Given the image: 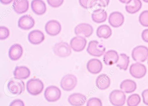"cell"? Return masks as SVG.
Instances as JSON below:
<instances>
[{
  "instance_id": "7",
  "label": "cell",
  "mask_w": 148,
  "mask_h": 106,
  "mask_svg": "<svg viewBox=\"0 0 148 106\" xmlns=\"http://www.w3.org/2000/svg\"><path fill=\"white\" fill-rule=\"evenodd\" d=\"M77 79L75 75L67 74L64 76L60 82L61 88L65 91H71L77 86Z\"/></svg>"
},
{
  "instance_id": "1",
  "label": "cell",
  "mask_w": 148,
  "mask_h": 106,
  "mask_svg": "<svg viewBox=\"0 0 148 106\" xmlns=\"http://www.w3.org/2000/svg\"><path fill=\"white\" fill-rule=\"evenodd\" d=\"M27 90L30 95L37 96L42 93L44 88L43 82L39 78H32L27 83Z\"/></svg>"
},
{
  "instance_id": "18",
  "label": "cell",
  "mask_w": 148,
  "mask_h": 106,
  "mask_svg": "<svg viewBox=\"0 0 148 106\" xmlns=\"http://www.w3.org/2000/svg\"><path fill=\"white\" fill-rule=\"evenodd\" d=\"M23 54V48L19 44H15L10 47L8 52L9 57L11 60L17 61L19 59Z\"/></svg>"
},
{
  "instance_id": "20",
  "label": "cell",
  "mask_w": 148,
  "mask_h": 106,
  "mask_svg": "<svg viewBox=\"0 0 148 106\" xmlns=\"http://www.w3.org/2000/svg\"><path fill=\"white\" fill-rule=\"evenodd\" d=\"M14 10L17 14H21L28 11L29 3L28 0H14L13 3Z\"/></svg>"
},
{
  "instance_id": "2",
  "label": "cell",
  "mask_w": 148,
  "mask_h": 106,
  "mask_svg": "<svg viewBox=\"0 0 148 106\" xmlns=\"http://www.w3.org/2000/svg\"><path fill=\"white\" fill-rule=\"evenodd\" d=\"M71 46L68 43L61 41L54 45L53 51L55 55L58 57H66L71 54Z\"/></svg>"
},
{
  "instance_id": "22",
  "label": "cell",
  "mask_w": 148,
  "mask_h": 106,
  "mask_svg": "<svg viewBox=\"0 0 148 106\" xmlns=\"http://www.w3.org/2000/svg\"><path fill=\"white\" fill-rule=\"evenodd\" d=\"M14 78L16 79L22 80L26 79L30 77L31 71L25 66H18L14 71Z\"/></svg>"
},
{
  "instance_id": "16",
  "label": "cell",
  "mask_w": 148,
  "mask_h": 106,
  "mask_svg": "<svg viewBox=\"0 0 148 106\" xmlns=\"http://www.w3.org/2000/svg\"><path fill=\"white\" fill-rule=\"evenodd\" d=\"M86 67L88 71L92 74H98L102 70L103 64L97 59H92L87 62Z\"/></svg>"
},
{
  "instance_id": "26",
  "label": "cell",
  "mask_w": 148,
  "mask_h": 106,
  "mask_svg": "<svg viewBox=\"0 0 148 106\" xmlns=\"http://www.w3.org/2000/svg\"><path fill=\"white\" fill-rule=\"evenodd\" d=\"M112 34L111 28L107 25H102L98 27L97 30V35L99 38L108 39Z\"/></svg>"
},
{
  "instance_id": "31",
  "label": "cell",
  "mask_w": 148,
  "mask_h": 106,
  "mask_svg": "<svg viewBox=\"0 0 148 106\" xmlns=\"http://www.w3.org/2000/svg\"><path fill=\"white\" fill-rule=\"evenodd\" d=\"M139 22L143 26L148 27V10H145L140 14L139 16Z\"/></svg>"
},
{
  "instance_id": "41",
  "label": "cell",
  "mask_w": 148,
  "mask_h": 106,
  "mask_svg": "<svg viewBox=\"0 0 148 106\" xmlns=\"http://www.w3.org/2000/svg\"><path fill=\"white\" fill-rule=\"evenodd\" d=\"M144 2L148 3V0H143Z\"/></svg>"
},
{
  "instance_id": "23",
  "label": "cell",
  "mask_w": 148,
  "mask_h": 106,
  "mask_svg": "<svg viewBox=\"0 0 148 106\" xmlns=\"http://www.w3.org/2000/svg\"><path fill=\"white\" fill-rule=\"evenodd\" d=\"M96 86L99 89L104 90L110 85V79L106 74H100L96 79Z\"/></svg>"
},
{
  "instance_id": "10",
  "label": "cell",
  "mask_w": 148,
  "mask_h": 106,
  "mask_svg": "<svg viewBox=\"0 0 148 106\" xmlns=\"http://www.w3.org/2000/svg\"><path fill=\"white\" fill-rule=\"evenodd\" d=\"M46 32L48 35L55 36L58 35L62 29L61 24L56 20H51L47 22L45 26Z\"/></svg>"
},
{
  "instance_id": "38",
  "label": "cell",
  "mask_w": 148,
  "mask_h": 106,
  "mask_svg": "<svg viewBox=\"0 0 148 106\" xmlns=\"http://www.w3.org/2000/svg\"><path fill=\"white\" fill-rule=\"evenodd\" d=\"M142 38L143 40L146 43H148V28L145 29L142 33Z\"/></svg>"
},
{
  "instance_id": "3",
  "label": "cell",
  "mask_w": 148,
  "mask_h": 106,
  "mask_svg": "<svg viewBox=\"0 0 148 106\" xmlns=\"http://www.w3.org/2000/svg\"><path fill=\"white\" fill-rule=\"evenodd\" d=\"M86 51L91 56L99 57L104 54L106 48L97 41L92 40L89 42Z\"/></svg>"
},
{
  "instance_id": "28",
  "label": "cell",
  "mask_w": 148,
  "mask_h": 106,
  "mask_svg": "<svg viewBox=\"0 0 148 106\" xmlns=\"http://www.w3.org/2000/svg\"><path fill=\"white\" fill-rule=\"evenodd\" d=\"M110 0H91L90 4V8L92 11L104 9L109 5Z\"/></svg>"
},
{
  "instance_id": "14",
  "label": "cell",
  "mask_w": 148,
  "mask_h": 106,
  "mask_svg": "<svg viewBox=\"0 0 148 106\" xmlns=\"http://www.w3.org/2000/svg\"><path fill=\"white\" fill-rule=\"evenodd\" d=\"M108 21L112 26L114 28H119L123 24L124 16L120 12L115 11L110 15Z\"/></svg>"
},
{
  "instance_id": "32",
  "label": "cell",
  "mask_w": 148,
  "mask_h": 106,
  "mask_svg": "<svg viewBox=\"0 0 148 106\" xmlns=\"http://www.w3.org/2000/svg\"><path fill=\"white\" fill-rule=\"evenodd\" d=\"M10 32L9 29L6 27L1 26L0 27V40H5L9 37Z\"/></svg>"
},
{
  "instance_id": "21",
  "label": "cell",
  "mask_w": 148,
  "mask_h": 106,
  "mask_svg": "<svg viewBox=\"0 0 148 106\" xmlns=\"http://www.w3.org/2000/svg\"><path fill=\"white\" fill-rule=\"evenodd\" d=\"M31 7L34 13L39 16L44 14L47 11L46 5L43 0H33Z\"/></svg>"
},
{
  "instance_id": "9",
  "label": "cell",
  "mask_w": 148,
  "mask_h": 106,
  "mask_svg": "<svg viewBox=\"0 0 148 106\" xmlns=\"http://www.w3.org/2000/svg\"><path fill=\"white\" fill-rule=\"evenodd\" d=\"M8 88L11 94L14 95H20L24 92L25 85L23 81L18 79L11 80L8 82Z\"/></svg>"
},
{
  "instance_id": "30",
  "label": "cell",
  "mask_w": 148,
  "mask_h": 106,
  "mask_svg": "<svg viewBox=\"0 0 148 106\" xmlns=\"http://www.w3.org/2000/svg\"><path fill=\"white\" fill-rule=\"evenodd\" d=\"M141 97L137 94H132L127 100L128 106H137L141 102Z\"/></svg>"
},
{
  "instance_id": "42",
  "label": "cell",
  "mask_w": 148,
  "mask_h": 106,
  "mask_svg": "<svg viewBox=\"0 0 148 106\" xmlns=\"http://www.w3.org/2000/svg\"><path fill=\"white\" fill-rule=\"evenodd\" d=\"M147 63H148V62H147Z\"/></svg>"
},
{
  "instance_id": "29",
  "label": "cell",
  "mask_w": 148,
  "mask_h": 106,
  "mask_svg": "<svg viewBox=\"0 0 148 106\" xmlns=\"http://www.w3.org/2000/svg\"><path fill=\"white\" fill-rule=\"evenodd\" d=\"M130 62V57L125 53H122L120 54L119 60L116 63V66L120 70L126 71L128 69Z\"/></svg>"
},
{
  "instance_id": "27",
  "label": "cell",
  "mask_w": 148,
  "mask_h": 106,
  "mask_svg": "<svg viewBox=\"0 0 148 106\" xmlns=\"http://www.w3.org/2000/svg\"><path fill=\"white\" fill-rule=\"evenodd\" d=\"M142 7V3L140 0H132L130 3L126 4L125 8L127 13L133 14L138 12Z\"/></svg>"
},
{
  "instance_id": "12",
  "label": "cell",
  "mask_w": 148,
  "mask_h": 106,
  "mask_svg": "<svg viewBox=\"0 0 148 106\" xmlns=\"http://www.w3.org/2000/svg\"><path fill=\"white\" fill-rule=\"evenodd\" d=\"M77 35H84L86 38H89L93 33L92 26L88 23H81L76 26L74 30Z\"/></svg>"
},
{
  "instance_id": "24",
  "label": "cell",
  "mask_w": 148,
  "mask_h": 106,
  "mask_svg": "<svg viewBox=\"0 0 148 106\" xmlns=\"http://www.w3.org/2000/svg\"><path fill=\"white\" fill-rule=\"evenodd\" d=\"M120 89L125 93L130 94L134 92L137 88L136 82L131 79H125L120 84Z\"/></svg>"
},
{
  "instance_id": "13",
  "label": "cell",
  "mask_w": 148,
  "mask_h": 106,
  "mask_svg": "<svg viewBox=\"0 0 148 106\" xmlns=\"http://www.w3.org/2000/svg\"><path fill=\"white\" fill-rule=\"evenodd\" d=\"M35 24V20L29 15H25L21 17L18 22L19 27L24 30L32 29L34 27Z\"/></svg>"
},
{
  "instance_id": "40",
  "label": "cell",
  "mask_w": 148,
  "mask_h": 106,
  "mask_svg": "<svg viewBox=\"0 0 148 106\" xmlns=\"http://www.w3.org/2000/svg\"><path fill=\"white\" fill-rule=\"evenodd\" d=\"M132 0H119L120 2L123 3H126V4H128L130 3L132 1Z\"/></svg>"
},
{
  "instance_id": "15",
  "label": "cell",
  "mask_w": 148,
  "mask_h": 106,
  "mask_svg": "<svg viewBox=\"0 0 148 106\" xmlns=\"http://www.w3.org/2000/svg\"><path fill=\"white\" fill-rule=\"evenodd\" d=\"M28 39L29 42L32 45H39L45 40V34L42 31L36 29L29 33Z\"/></svg>"
},
{
  "instance_id": "8",
  "label": "cell",
  "mask_w": 148,
  "mask_h": 106,
  "mask_svg": "<svg viewBox=\"0 0 148 106\" xmlns=\"http://www.w3.org/2000/svg\"><path fill=\"white\" fill-rule=\"evenodd\" d=\"M146 66L139 62L132 64L130 68V73L133 77L137 79L143 78L146 75Z\"/></svg>"
},
{
  "instance_id": "5",
  "label": "cell",
  "mask_w": 148,
  "mask_h": 106,
  "mask_svg": "<svg viewBox=\"0 0 148 106\" xmlns=\"http://www.w3.org/2000/svg\"><path fill=\"white\" fill-rule=\"evenodd\" d=\"M109 99L113 106H123L125 103L126 95L122 90H114L110 94Z\"/></svg>"
},
{
  "instance_id": "25",
  "label": "cell",
  "mask_w": 148,
  "mask_h": 106,
  "mask_svg": "<svg viewBox=\"0 0 148 106\" xmlns=\"http://www.w3.org/2000/svg\"><path fill=\"white\" fill-rule=\"evenodd\" d=\"M92 19L94 22L101 23L105 22L107 20V12L105 9L94 10L91 15Z\"/></svg>"
},
{
  "instance_id": "19",
  "label": "cell",
  "mask_w": 148,
  "mask_h": 106,
  "mask_svg": "<svg viewBox=\"0 0 148 106\" xmlns=\"http://www.w3.org/2000/svg\"><path fill=\"white\" fill-rule=\"evenodd\" d=\"M119 56L115 50H110L104 54L103 61L106 65H112L117 63L119 60Z\"/></svg>"
},
{
  "instance_id": "33",
  "label": "cell",
  "mask_w": 148,
  "mask_h": 106,
  "mask_svg": "<svg viewBox=\"0 0 148 106\" xmlns=\"http://www.w3.org/2000/svg\"><path fill=\"white\" fill-rule=\"evenodd\" d=\"M86 106H103V103L99 98L92 97L87 101Z\"/></svg>"
},
{
  "instance_id": "6",
  "label": "cell",
  "mask_w": 148,
  "mask_h": 106,
  "mask_svg": "<svg viewBox=\"0 0 148 106\" xmlns=\"http://www.w3.org/2000/svg\"><path fill=\"white\" fill-rule=\"evenodd\" d=\"M44 96L47 101L54 102L60 99L61 96V91L57 86L51 85L46 88Z\"/></svg>"
},
{
  "instance_id": "4",
  "label": "cell",
  "mask_w": 148,
  "mask_h": 106,
  "mask_svg": "<svg viewBox=\"0 0 148 106\" xmlns=\"http://www.w3.org/2000/svg\"><path fill=\"white\" fill-rule=\"evenodd\" d=\"M132 57L137 62H144L148 58V48L143 45L138 46L132 50Z\"/></svg>"
},
{
  "instance_id": "35",
  "label": "cell",
  "mask_w": 148,
  "mask_h": 106,
  "mask_svg": "<svg viewBox=\"0 0 148 106\" xmlns=\"http://www.w3.org/2000/svg\"><path fill=\"white\" fill-rule=\"evenodd\" d=\"M91 1V0H79L80 6L85 9L90 8V4Z\"/></svg>"
},
{
  "instance_id": "37",
  "label": "cell",
  "mask_w": 148,
  "mask_h": 106,
  "mask_svg": "<svg viewBox=\"0 0 148 106\" xmlns=\"http://www.w3.org/2000/svg\"><path fill=\"white\" fill-rule=\"evenodd\" d=\"M144 103L148 106V89L145 90L142 93Z\"/></svg>"
},
{
  "instance_id": "36",
  "label": "cell",
  "mask_w": 148,
  "mask_h": 106,
  "mask_svg": "<svg viewBox=\"0 0 148 106\" xmlns=\"http://www.w3.org/2000/svg\"><path fill=\"white\" fill-rule=\"evenodd\" d=\"M9 106H25V104L21 99H15L10 103Z\"/></svg>"
},
{
  "instance_id": "39",
  "label": "cell",
  "mask_w": 148,
  "mask_h": 106,
  "mask_svg": "<svg viewBox=\"0 0 148 106\" xmlns=\"http://www.w3.org/2000/svg\"><path fill=\"white\" fill-rule=\"evenodd\" d=\"M14 0H0L1 2L4 5H8L12 2Z\"/></svg>"
},
{
  "instance_id": "34",
  "label": "cell",
  "mask_w": 148,
  "mask_h": 106,
  "mask_svg": "<svg viewBox=\"0 0 148 106\" xmlns=\"http://www.w3.org/2000/svg\"><path fill=\"white\" fill-rule=\"evenodd\" d=\"M47 3L53 8L59 7L63 4L64 0H47Z\"/></svg>"
},
{
  "instance_id": "17",
  "label": "cell",
  "mask_w": 148,
  "mask_h": 106,
  "mask_svg": "<svg viewBox=\"0 0 148 106\" xmlns=\"http://www.w3.org/2000/svg\"><path fill=\"white\" fill-rule=\"evenodd\" d=\"M68 102L73 106H82L86 101L85 95L79 93H75L69 96Z\"/></svg>"
},
{
  "instance_id": "11",
  "label": "cell",
  "mask_w": 148,
  "mask_h": 106,
  "mask_svg": "<svg viewBox=\"0 0 148 106\" xmlns=\"http://www.w3.org/2000/svg\"><path fill=\"white\" fill-rule=\"evenodd\" d=\"M86 44L87 41L84 37L77 35L71 40L70 46L74 51L79 52L85 49Z\"/></svg>"
}]
</instances>
